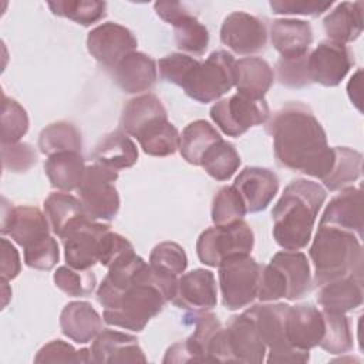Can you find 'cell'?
I'll list each match as a JSON object with an SVG mask.
<instances>
[{
  "label": "cell",
  "instance_id": "cell-1",
  "mask_svg": "<svg viewBox=\"0 0 364 364\" xmlns=\"http://www.w3.org/2000/svg\"><path fill=\"white\" fill-rule=\"evenodd\" d=\"M267 131L282 166L318 179L330 172L334 148L328 146L326 131L306 105L287 104L274 114Z\"/></svg>",
  "mask_w": 364,
  "mask_h": 364
},
{
  "label": "cell",
  "instance_id": "cell-2",
  "mask_svg": "<svg viewBox=\"0 0 364 364\" xmlns=\"http://www.w3.org/2000/svg\"><path fill=\"white\" fill-rule=\"evenodd\" d=\"M178 279L161 276L146 264L138 277L104 304V321L131 331H141L148 321L172 301Z\"/></svg>",
  "mask_w": 364,
  "mask_h": 364
},
{
  "label": "cell",
  "instance_id": "cell-3",
  "mask_svg": "<svg viewBox=\"0 0 364 364\" xmlns=\"http://www.w3.org/2000/svg\"><path fill=\"white\" fill-rule=\"evenodd\" d=\"M326 196L321 185L307 179H296L284 188L272 210L273 237L280 247L300 250L307 246Z\"/></svg>",
  "mask_w": 364,
  "mask_h": 364
},
{
  "label": "cell",
  "instance_id": "cell-4",
  "mask_svg": "<svg viewBox=\"0 0 364 364\" xmlns=\"http://www.w3.org/2000/svg\"><path fill=\"white\" fill-rule=\"evenodd\" d=\"M309 253L314 264L317 287L343 277H363L361 239L351 232L318 225Z\"/></svg>",
  "mask_w": 364,
  "mask_h": 364
},
{
  "label": "cell",
  "instance_id": "cell-5",
  "mask_svg": "<svg viewBox=\"0 0 364 364\" xmlns=\"http://www.w3.org/2000/svg\"><path fill=\"white\" fill-rule=\"evenodd\" d=\"M235 64L230 53L213 51L205 61L195 65L182 88L198 102H213L235 87Z\"/></svg>",
  "mask_w": 364,
  "mask_h": 364
},
{
  "label": "cell",
  "instance_id": "cell-6",
  "mask_svg": "<svg viewBox=\"0 0 364 364\" xmlns=\"http://www.w3.org/2000/svg\"><path fill=\"white\" fill-rule=\"evenodd\" d=\"M262 266L250 255H233L219 264L222 303L229 310L249 306L259 290Z\"/></svg>",
  "mask_w": 364,
  "mask_h": 364
},
{
  "label": "cell",
  "instance_id": "cell-7",
  "mask_svg": "<svg viewBox=\"0 0 364 364\" xmlns=\"http://www.w3.org/2000/svg\"><path fill=\"white\" fill-rule=\"evenodd\" d=\"M289 304H256L250 309V314L259 328V333L269 348L267 363H306L309 351L294 348L286 334V316Z\"/></svg>",
  "mask_w": 364,
  "mask_h": 364
},
{
  "label": "cell",
  "instance_id": "cell-8",
  "mask_svg": "<svg viewBox=\"0 0 364 364\" xmlns=\"http://www.w3.org/2000/svg\"><path fill=\"white\" fill-rule=\"evenodd\" d=\"M255 245V236L250 226L243 222H235L226 226H213L200 233L196 242L199 260L210 267L219 264L233 255H250Z\"/></svg>",
  "mask_w": 364,
  "mask_h": 364
},
{
  "label": "cell",
  "instance_id": "cell-9",
  "mask_svg": "<svg viewBox=\"0 0 364 364\" xmlns=\"http://www.w3.org/2000/svg\"><path fill=\"white\" fill-rule=\"evenodd\" d=\"M118 172L94 164L85 166L78 186L80 200L87 218L92 220H111L119 210V195L114 186Z\"/></svg>",
  "mask_w": 364,
  "mask_h": 364
},
{
  "label": "cell",
  "instance_id": "cell-10",
  "mask_svg": "<svg viewBox=\"0 0 364 364\" xmlns=\"http://www.w3.org/2000/svg\"><path fill=\"white\" fill-rule=\"evenodd\" d=\"M266 100H250L242 94L218 101L210 108V118L228 136H240L249 128L264 124L269 118Z\"/></svg>",
  "mask_w": 364,
  "mask_h": 364
},
{
  "label": "cell",
  "instance_id": "cell-11",
  "mask_svg": "<svg viewBox=\"0 0 364 364\" xmlns=\"http://www.w3.org/2000/svg\"><path fill=\"white\" fill-rule=\"evenodd\" d=\"M109 226L90 218H82L71 226L63 239L65 262L77 270H88L98 262L100 243Z\"/></svg>",
  "mask_w": 364,
  "mask_h": 364
},
{
  "label": "cell",
  "instance_id": "cell-12",
  "mask_svg": "<svg viewBox=\"0 0 364 364\" xmlns=\"http://www.w3.org/2000/svg\"><path fill=\"white\" fill-rule=\"evenodd\" d=\"M138 46L135 36L117 23H102L92 28L87 37L88 53L105 68L114 70Z\"/></svg>",
  "mask_w": 364,
  "mask_h": 364
},
{
  "label": "cell",
  "instance_id": "cell-13",
  "mask_svg": "<svg viewBox=\"0 0 364 364\" xmlns=\"http://www.w3.org/2000/svg\"><path fill=\"white\" fill-rule=\"evenodd\" d=\"M354 64V57L346 44L334 41L320 43L307 55V68L311 82L336 87Z\"/></svg>",
  "mask_w": 364,
  "mask_h": 364
},
{
  "label": "cell",
  "instance_id": "cell-14",
  "mask_svg": "<svg viewBox=\"0 0 364 364\" xmlns=\"http://www.w3.org/2000/svg\"><path fill=\"white\" fill-rule=\"evenodd\" d=\"M220 41L236 54L250 55L266 47L267 30L259 17L233 11L220 27Z\"/></svg>",
  "mask_w": 364,
  "mask_h": 364
},
{
  "label": "cell",
  "instance_id": "cell-15",
  "mask_svg": "<svg viewBox=\"0 0 364 364\" xmlns=\"http://www.w3.org/2000/svg\"><path fill=\"white\" fill-rule=\"evenodd\" d=\"M225 333L233 363L260 364L264 361L267 347L249 310L232 317Z\"/></svg>",
  "mask_w": 364,
  "mask_h": 364
},
{
  "label": "cell",
  "instance_id": "cell-16",
  "mask_svg": "<svg viewBox=\"0 0 364 364\" xmlns=\"http://www.w3.org/2000/svg\"><path fill=\"white\" fill-rule=\"evenodd\" d=\"M1 233L9 235L17 245H27L50 235L47 216L33 206H9L3 199Z\"/></svg>",
  "mask_w": 364,
  "mask_h": 364
},
{
  "label": "cell",
  "instance_id": "cell-17",
  "mask_svg": "<svg viewBox=\"0 0 364 364\" xmlns=\"http://www.w3.org/2000/svg\"><path fill=\"white\" fill-rule=\"evenodd\" d=\"M216 280L210 270L195 269L178 277L172 303L185 310L205 311L216 306Z\"/></svg>",
  "mask_w": 364,
  "mask_h": 364
},
{
  "label": "cell",
  "instance_id": "cell-18",
  "mask_svg": "<svg viewBox=\"0 0 364 364\" xmlns=\"http://www.w3.org/2000/svg\"><path fill=\"white\" fill-rule=\"evenodd\" d=\"M233 186L239 192L246 212L255 213L266 209L273 200L279 191V179L266 168L246 166L236 176Z\"/></svg>",
  "mask_w": 364,
  "mask_h": 364
},
{
  "label": "cell",
  "instance_id": "cell-19",
  "mask_svg": "<svg viewBox=\"0 0 364 364\" xmlns=\"http://www.w3.org/2000/svg\"><path fill=\"white\" fill-rule=\"evenodd\" d=\"M286 334L289 343L301 351L320 344L324 334L321 310L311 304L290 306L286 316Z\"/></svg>",
  "mask_w": 364,
  "mask_h": 364
},
{
  "label": "cell",
  "instance_id": "cell-20",
  "mask_svg": "<svg viewBox=\"0 0 364 364\" xmlns=\"http://www.w3.org/2000/svg\"><path fill=\"white\" fill-rule=\"evenodd\" d=\"M318 225H327L354 233L363 239V195L361 189L347 186L334 196L323 212Z\"/></svg>",
  "mask_w": 364,
  "mask_h": 364
},
{
  "label": "cell",
  "instance_id": "cell-21",
  "mask_svg": "<svg viewBox=\"0 0 364 364\" xmlns=\"http://www.w3.org/2000/svg\"><path fill=\"white\" fill-rule=\"evenodd\" d=\"M92 363H145L142 348L136 337L114 331L101 330L91 347Z\"/></svg>",
  "mask_w": 364,
  "mask_h": 364
},
{
  "label": "cell",
  "instance_id": "cell-22",
  "mask_svg": "<svg viewBox=\"0 0 364 364\" xmlns=\"http://www.w3.org/2000/svg\"><path fill=\"white\" fill-rule=\"evenodd\" d=\"M156 77V63L149 55L138 51L128 54L114 68V80L127 94L148 91L155 84Z\"/></svg>",
  "mask_w": 364,
  "mask_h": 364
},
{
  "label": "cell",
  "instance_id": "cell-23",
  "mask_svg": "<svg viewBox=\"0 0 364 364\" xmlns=\"http://www.w3.org/2000/svg\"><path fill=\"white\" fill-rule=\"evenodd\" d=\"M270 41L282 58H296L309 53L313 31L304 20L279 18L270 27Z\"/></svg>",
  "mask_w": 364,
  "mask_h": 364
},
{
  "label": "cell",
  "instance_id": "cell-24",
  "mask_svg": "<svg viewBox=\"0 0 364 364\" xmlns=\"http://www.w3.org/2000/svg\"><path fill=\"white\" fill-rule=\"evenodd\" d=\"M60 327L64 336L78 344L94 340L102 330V320L87 301H71L60 314Z\"/></svg>",
  "mask_w": 364,
  "mask_h": 364
},
{
  "label": "cell",
  "instance_id": "cell-25",
  "mask_svg": "<svg viewBox=\"0 0 364 364\" xmlns=\"http://www.w3.org/2000/svg\"><path fill=\"white\" fill-rule=\"evenodd\" d=\"M274 80L269 63L259 57H245L235 64V87L237 94L250 100H263Z\"/></svg>",
  "mask_w": 364,
  "mask_h": 364
},
{
  "label": "cell",
  "instance_id": "cell-26",
  "mask_svg": "<svg viewBox=\"0 0 364 364\" xmlns=\"http://www.w3.org/2000/svg\"><path fill=\"white\" fill-rule=\"evenodd\" d=\"M270 263L280 272L284 280L286 299L299 300L310 290V264L304 253L299 250L277 252Z\"/></svg>",
  "mask_w": 364,
  "mask_h": 364
},
{
  "label": "cell",
  "instance_id": "cell-27",
  "mask_svg": "<svg viewBox=\"0 0 364 364\" xmlns=\"http://www.w3.org/2000/svg\"><path fill=\"white\" fill-rule=\"evenodd\" d=\"M317 301L323 310L347 313L363 304V277H343L317 287Z\"/></svg>",
  "mask_w": 364,
  "mask_h": 364
},
{
  "label": "cell",
  "instance_id": "cell-28",
  "mask_svg": "<svg viewBox=\"0 0 364 364\" xmlns=\"http://www.w3.org/2000/svg\"><path fill=\"white\" fill-rule=\"evenodd\" d=\"M323 26L330 41L346 44L357 40L363 33V1L337 4L326 16Z\"/></svg>",
  "mask_w": 364,
  "mask_h": 364
},
{
  "label": "cell",
  "instance_id": "cell-29",
  "mask_svg": "<svg viewBox=\"0 0 364 364\" xmlns=\"http://www.w3.org/2000/svg\"><path fill=\"white\" fill-rule=\"evenodd\" d=\"M168 119L166 109L154 94H142L127 102L121 115V127L125 134L138 136L145 128L156 121Z\"/></svg>",
  "mask_w": 364,
  "mask_h": 364
},
{
  "label": "cell",
  "instance_id": "cell-30",
  "mask_svg": "<svg viewBox=\"0 0 364 364\" xmlns=\"http://www.w3.org/2000/svg\"><path fill=\"white\" fill-rule=\"evenodd\" d=\"M95 164L118 171L131 168L138 161V149L134 141L122 131H114L105 135L92 152Z\"/></svg>",
  "mask_w": 364,
  "mask_h": 364
},
{
  "label": "cell",
  "instance_id": "cell-31",
  "mask_svg": "<svg viewBox=\"0 0 364 364\" xmlns=\"http://www.w3.org/2000/svg\"><path fill=\"white\" fill-rule=\"evenodd\" d=\"M44 169L54 188L70 192L78 189L84 176L85 165L81 152L65 151L50 155L44 164Z\"/></svg>",
  "mask_w": 364,
  "mask_h": 364
},
{
  "label": "cell",
  "instance_id": "cell-32",
  "mask_svg": "<svg viewBox=\"0 0 364 364\" xmlns=\"http://www.w3.org/2000/svg\"><path fill=\"white\" fill-rule=\"evenodd\" d=\"M44 212L51 230L58 237H63L71 226L87 216L81 200L64 192L50 193L44 200Z\"/></svg>",
  "mask_w": 364,
  "mask_h": 364
},
{
  "label": "cell",
  "instance_id": "cell-33",
  "mask_svg": "<svg viewBox=\"0 0 364 364\" xmlns=\"http://www.w3.org/2000/svg\"><path fill=\"white\" fill-rule=\"evenodd\" d=\"M220 139L222 136L213 125L208 121L196 119L182 131L179 152L186 162L200 166L206 151Z\"/></svg>",
  "mask_w": 364,
  "mask_h": 364
},
{
  "label": "cell",
  "instance_id": "cell-34",
  "mask_svg": "<svg viewBox=\"0 0 364 364\" xmlns=\"http://www.w3.org/2000/svg\"><path fill=\"white\" fill-rule=\"evenodd\" d=\"M363 155L346 146L334 148V162L330 172L321 179L330 191H341L361 176Z\"/></svg>",
  "mask_w": 364,
  "mask_h": 364
},
{
  "label": "cell",
  "instance_id": "cell-35",
  "mask_svg": "<svg viewBox=\"0 0 364 364\" xmlns=\"http://www.w3.org/2000/svg\"><path fill=\"white\" fill-rule=\"evenodd\" d=\"M142 151L151 156H168L176 152L181 135L168 119L156 121L136 136Z\"/></svg>",
  "mask_w": 364,
  "mask_h": 364
},
{
  "label": "cell",
  "instance_id": "cell-36",
  "mask_svg": "<svg viewBox=\"0 0 364 364\" xmlns=\"http://www.w3.org/2000/svg\"><path fill=\"white\" fill-rule=\"evenodd\" d=\"M324 318V334L320 347L330 354L348 353L354 346L350 320L346 313L321 310Z\"/></svg>",
  "mask_w": 364,
  "mask_h": 364
},
{
  "label": "cell",
  "instance_id": "cell-37",
  "mask_svg": "<svg viewBox=\"0 0 364 364\" xmlns=\"http://www.w3.org/2000/svg\"><path fill=\"white\" fill-rule=\"evenodd\" d=\"M82 141L81 134L75 125L58 121L46 127L38 136V148L46 155H54L57 152L75 151L81 152Z\"/></svg>",
  "mask_w": 364,
  "mask_h": 364
},
{
  "label": "cell",
  "instance_id": "cell-38",
  "mask_svg": "<svg viewBox=\"0 0 364 364\" xmlns=\"http://www.w3.org/2000/svg\"><path fill=\"white\" fill-rule=\"evenodd\" d=\"M172 26L179 50L193 55H202L206 51L209 44V31L193 14H191V11L183 13L172 23Z\"/></svg>",
  "mask_w": 364,
  "mask_h": 364
},
{
  "label": "cell",
  "instance_id": "cell-39",
  "mask_svg": "<svg viewBox=\"0 0 364 364\" xmlns=\"http://www.w3.org/2000/svg\"><path fill=\"white\" fill-rule=\"evenodd\" d=\"M239 165L240 156L236 148L225 139H220L212 145L203 155L200 164L206 173L216 181L230 179L237 171Z\"/></svg>",
  "mask_w": 364,
  "mask_h": 364
},
{
  "label": "cell",
  "instance_id": "cell-40",
  "mask_svg": "<svg viewBox=\"0 0 364 364\" xmlns=\"http://www.w3.org/2000/svg\"><path fill=\"white\" fill-rule=\"evenodd\" d=\"M189 323L195 326L193 333L185 340L189 351L192 353L195 361L203 363L208 361V347L215 334L222 328L220 321L212 313L205 311H193L186 316Z\"/></svg>",
  "mask_w": 364,
  "mask_h": 364
},
{
  "label": "cell",
  "instance_id": "cell-41",
  "mask_svg": "<svg viewBox=\"0 0 364 364\" xmlns=\"http://www.w3.org/2000/svg\"><path fill=\"white\" fill-rule=\"evenodd\" d=\"M55 16L65 17L81 26H91L105 17L107 3L95 0H58L48 1Z\"/></svg>",
  "mask_w": 364,
  "mask_h": 364
},
{
  "label": "cell",
  "instance_id": "cell-42",
  "mask_svg": "<svg viewBox=\"0 0 364 364\" xmlns=\"http://www.w3.org/2000/svg\"><path fill=\"white\" fill-rule=\"evenodd\" d=\"M149 266L161 276L178 279L188 266V257L183 247L178 243L162 242L152 249Z\"/></svg>",
  "mask_w": 364,
  "mask_h": 364
},
{
  "label": "cell",
  "instance_id": "cell-43",
  "mask_svg": "<svg viewBox=\"0 0 364 364\" xmlns=\"http://www.w3.org/2000/svg\"><path fill=\"white\" fill-rule=\"evenodd\" d=\"M246 213L245 203L233 185L222 186L213 196L212 220L215 226H226L243 220Z\"/></svg>",
  "mask_w": 364,
  "mask_h": 364
},
{
  "label": "cell",
  "instance_id": "cell-44",
  "mask_svg": "<svg viewBox=\"0 0 364 364\" xmlns=\"http://www.w3.org/2000/svg\"><path fill=\"white\" fill-rule=\"evenodd\" d=\"M28 129L26 109L13 98L3 95L1 107V144L18 142Z\"/></svg>",
  "mask_w": 364,
  "mask_h": 364
},
{
  "label": "cell",
  "instance_id": "cell-45",
  "mask_svg": "<svg viewBox=\"0 0 364 364\" xmlns=\"http://www.w3.org/2000/svg\"><path fill=\"white\" fill-rule=\"evenodd\" d=\"M55 286L68 296L87 297L95 287V276L92 272L77 270L71 266H60L54 273Z\"/></svg>",
  "mask_w": 364,
  "mask_h": 364
},
{
  "label": "cell",
  "instance_id": "cell-46",
  "mask_svg": "<svg viewBox=\"0 0 364 364\" xmlns=\"http://www.w3.org/2000/svg\"><path fill=\"white\" fill-rule=\"evenodd\" d=\"M36 363H91V350L81 348L75 350L71 344L63 340H53L43 346L37 355Z\"/></svg>",
  "mask_w": 364,
  "mask_h": 364
},
{
  "label": "cell",
  "instance_id": "cell-47",
  "mask_svg": "<svg viewBox=\"0 0 364 364\" xmlns=\"http://www.w3.org/2000/svg\"><path fill=\"white\" fill-rule=\"evenodd\" d=\"M23 249H24V262L31 269L51 270L60 259L57 240L50 235L27 245Z\"/></svg>",
  "mask_w": 364,
  "mask_h": 364
},
{
  "label": "cell",
  "instance_id": "cell-48",
  "mask_svg": "<svg viewBox=\"0 0 364 364\" xmlns=\"http://www.w3.org/2000/svg\"><path fill=\"white\" fill-rule=\"evenodd\" d=\"M198 63V60L186 54L172 53L158 61V68L162 80L182 88L191 71L195 68Z\"/></svg>",
  "mask_w": 364,
  "mask_h": 364
},
{
  "label": "cell",
  "instance_id": "cell-49",
  "mask_svg": "<svg viewBox=\"0 0 364 364\" xmlns=\"http://www.w3.org/2000/svg\"><path fill=\"white\" fill-rule=\"evenodd\" d=\"M307 54L296 58H282L277 61V78L286 87L300 88L311 82L307 68Z\"/></svg>",
  "mask_w": 364,
  "mask_h": 364
},
{
  "label": "cell",
  "instance_id": "cell-50",
  "mask_svg": "<svg viewBox=\"0 0 364 364\" xmlns=\"http://www.w3.org/2000/svg\"><path fill=\"white\" fill-rule=\"evenodd\" d=\"M3 166L13 172L28 171L37 162V154L30 144L11 142L1 144Z\"/></svg>",
  "mask_w": 364,
  "mask_h": 364
},
{
  "label": "cell",
  "instance_id": "cell-51",
  "mask_svg": "<svg viewBox=\"0 0 364 364\" xmlns=\"http://www.w3.org/2000/svg\"><path fill=\"white\" fill-rule=\"evenodd\" d=\"M331 1L318 0H272L270 7L276 14H294L317 17L331 7Z\"/></svg>",
  "mask_w": 364,
  "mask_h": 364
},
{
  "label": "cell",
  "instance_id": "cell-52",
  "mask_svg": "<svg viewBox=\"0 0 364 364\" xmlns=\"http://www.w3.org/2000/svg\"><path fill=\"white\" fill-rule=\"evenodd\" d=\"M134 252V246L128 239L124 236L114 233L108 230L100 243V255H98V262L105 266L107 269L112 266L119 257Z\"/></svg>",
  "mask_w": 364,
  "mask_h": 364
},
{
  "label": "cell",
  "instance_id": "cell-53",
  "mask_svg": "<svg viewBox=\"0 0 364 364\" xmlns=\"http://www.w3.org/2000/svg\"><path fill=\"white\" fill-rule=\"evenodd\" d=\"M0 242H1V264H0L1 280L9 282L17 277L21 270L20 255L17 249L13 246V243L9 242L7 239L3 237Z\"/></svg>",
  "mask_w": 364,
  "mask_h": 364
},
{
  "label": "cell",
  "instance_id": "cell-54",
  "mask_svg": "<svg viewBox=\"0 0 364 364\" xmlns=\"http://www.w3.org/2000/svg\"><path fill=\"white\" fill-rule=\"evenodd\" d=\"M154 7L156 14L169 24H172L176 18H179L183 13L188 11L185 6L178 1H156Z\"/></svg>",
  "mask_w": 364,
  "mask_h": 364
},
{
  "label": "cell",
  "instance_id": "cell-55",
  "mask_svg": "<svg viewBox=\"0 0 364 364\" xmlns=\"http://www.w3.org/2000/svg\"><path fill=\"white\" fill-rule=\"evenodd\" d=\"M347 91H348V97L351 100V102L361 111V70H358L350 80L348 85H347Z\"/></svg>",
  "mask_w": 364,
  "mask_h": 364
},
{
  "label": "cell",
  "instance_id": "cell-56",
  "mask_svg": "<svg viewBox=\"0 0 364 364\" xmlns=\"http://www.w3.org/2000/svg\"><path fill=\"white\" fill-rule=\"evenodd\" d=\"M1 284H3V307H6L7 301H9V296L11 293H9V286H7V282L1 280Z\"/></svg>",
  "mask_w": 364,
  "mask_h": 364
}]
</instances>
